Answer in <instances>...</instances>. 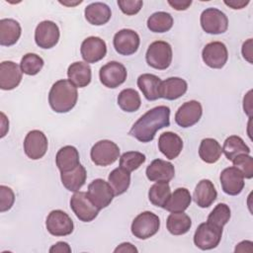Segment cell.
I'll list each match as a JSON object with an SVG mask.
<instances>
[{"label":"cell","instance_id":"obj_1","mask_svg":"<svg viewBox=\"0 0 253 253\" xmlns=\"http://www.w3.org/2000/svg\"><path fill=\"white\" fill-rule=\"evenodd\" d=\"M170 125V109L167 106H157L142 115L131 126L128 134L140 142L151 141L157 130Z\"/></svg>","mask_w":253,"mask_h":253},{"label":"cell","instance_id":"obj_2","mask_svg":"<svg viewBox=\"0 0 253 253\" xmlns=\"http://www.w3.org/2000/svg\"><path fill=\"white\" fill-rule=\"evenodd\" d=\"M77 88L67 79H60L53 83L48 93L50 108L59 114L71 111L77 103Z\"/></svg>","mask_w":253,"mask_h":253},{"label":"cell","instance_id":"obj_3","mask_svg":"<svg viewBox=\"0 0 253 253\" xmlns=\"http://www.w3.org/2000/svg\"><path fill=\"white\" fill-rule=\"evenodd\" d=\"M172 47L164 41H156L149 44L145 59L147 64L158 70H164L168 68L172 62Z\"/></svg>","mask_w":253,"mask_h":253},{"label":"cell","instance_id":"obj_4","mask_svg":"<svg viewBox=\"0 0 253 253\" xmlns=\"http://www.w3.org/2000/svg\"><path fill=\"white\" fill-rule=\"evenodd\" d=\"M160 227L159 217L152 211H142L132 220L130 229L134 237L138 239H147L155 235Z\"/></svg>","mask_w":253,"mask_h":253},{"label":"cell","instance_id":"obj_5","mask_svg":"<svg viewBox=\"0 0 253 253\" xmlns=\"http://www.w3.org/2000/svg\"><path fill=\"white\" fill-rule=\"evenodd\" d=\"M90 156L93 163L96 165L108 166L118 160L120 156V148L112 140H99L92 146Z\"/></svg>","mask_w":253,"mask_h":253},{"label":"cell","instance_id":"obj_6","mask_svg":"<svg viewBox=\"0 0 253 253\" xmlns=\"http://www.w3.org/2000/svg\"><path fill=\"white\" fill-rule=\"evenodd\" d=\"M202 29L211 35H219L226 32L228 28V19L226 15L216 8H207L201 14L200 18Z\"/></svg>","mask_w":253,"mask_h":253},{"label":"cell","instance_id":"obj_7","mask_svg":"<svg viewBox=\"0 0 253 253\" xmlns=\"http://www.w3.org/2000/svg\"><path fill=\"white\" fill-rule=\"evenodd\" d=\"M70 208L77 218L83 222H90L94 220L100 211L89 199L87 193L79 191L75 192L71 197Z\"/></svg>","mask_w":253,"mask_h":253},{"label":"cell","instance_id":"obj_8","mask_svg":"<svg viewBox=\"0 0 253 253\" xmlns=\"http://www.w3.org/2000/svg\"><path fill=\"white\" fill-rule=\"evenodd\" d=\"M221 235V228H218L207 221L201 223L196 229L194 234V243L201 250H211L219 244Z\"/></svg>","mask_w":253,"mask_h":253},{"label":"cell","instance_id":"obj_9","mask_svg":"<svg viewBox=\"0 0 253 253\" xmlns=\"http://www.w3.org/2000/svg\"><path fill=\"white\" fill-rule=\"evenodd\" d=\"M45 227L53 236H66L72 233L74 224L71 217L65 211L53 210L46 217Z\"/></svg>","mask_w":253,"mask_h":253},{"label":"cell","instance_id":"obj_10","mask_svg":"<svg viewBox=\"0 0 253 253\" xmlns=\"http://www.w3.org/2000/svg\"><path fill=\"white\" fill-rule=\"evenodd\" d=\"M87 195L99 210L107 208L115 197L114 191L109 182L100 178L93 180L88 185Z\"/></svg>","mask_w":253,"mask_h":253},{"label":"cell","instance_id":"obj_11","mask_svg":"<svg viewBox=\"0 0 253 253\" xmlns=\"http://www.w3.org/2000/svg\"><path fill=\"white\" fill-rule=\"evenodd\" d=\"M23 145L25 154L33 160H38L42 158L46 153L48 142L45 134L42 130L33 129L27 133Z\"/></svg>","mask_w":253,"mask_h":253},{"label":"cell","instance_id":"obj_12","mask_svg":"<svg viewBox=\"0 0 253 253\" xmlns=\"http://www.w3.org/2000/svg\"><path fill=\"white\" fill-rule=\"evenodd\" d=\"M126 67L118 61H110L103 65L99 71V77L101 83L108 87L115 89L122 85L126 79Z\"/></svg>","mask_w":253,"mask_h":253},{"label":"cell","instance_id":"obj_13","mask_svg":"<svg viewBox=\"0 0 253 253\" xmlns=\"http://www.w3.org/2000/svg\"><path fill=\"white\" fill-rule=\"evenodd\" d=\"M58 26L52 21L41 22L35 30V42L38 46L48 49L56 45L59 40Z\"/></svg>","mask_w":253,"mask_h":253},{"label":"cell","instance_id":"obj_14","mask_svg":"<svg viewBox=\"0 0 253 253\" xmlns=\"http://www.w3.org/2000/svg\"><path fill=\"white\" fill-rule=\"evenodd\" d=\"M203 61L211 68H222L228 58V51L221 42H211L205 45L202 51Z\"/></svg>","mask_w":253,"mask_h":253},{"label":"cell","instance_id":"obj_15","mask_svg":"<svg viewBox=\"0 0 253 253\" xmlns=\"http://www.w3.org/2000/svg\"><path fill=\"white\" fill-rule=\"evenodd\" d=\"M113 43L119 54L130 55L138 49L140 39L138 34L133 30L123 29L115 34Z\"/></svg>","mask_w":253,"mask_h":253},{"label":"cell","instance_id":"obj_16","mask_svg":"<svg viewBox=\"0 0 253 253\" xmlns=\"http://www.w3.org/2000/svg\"><path fill=\"white\" fill-rule=\"evenodd\" d=\"M203 115V108L200 102L191 100L179 107L175 114V122L181 127H190L196 125Z\"/></svg>","mask_w":253,"mask_h":253},{"label":"cell","instance_id":"obj_17","mask_svg":"<svg viewBox=\"0 0 253 253\" xmlns=\"http://www.w3.org/2000/svg\"><path fill=\"white\" fill-rule=\"evenodd\" d=\"M80 52L85 62L95 63L105 57L107 53V45L99 37H88L82 42Z\"/></svg>","mask_w":253,"mask_h":253},{"label":"cell","instance_id":"obj_18","mask_svg":"<svg viewBox=\"0 0 253 253\" xmlns=\"http://www.w3.org/2000/svg\"><path fill=\"white\" fill-rule=\"evenodd\" d=\"M222 191L229 196L239 195L244 188V177L234 166L223 169L219 176Z\"/></svg>","mask_w":253,"mask_h":253},{"label":"cell","instance_id":"obj_19","mask_svg":"<svg viewBox=\"0 0 253 253\" xmlns=\"http://www.w3.org/2000/svg\"><path fill=\"white\" fill-rule=\"evenodd\" d=\"M23 78L21 67L10 60L0 63V88L2 90H13L19 86Z\"/></svg>","mask_w":253,"mask_h":253},{"label":"cell","instance_id":"obj_20","mask_svg":"<svg viewBox=\"0 0 253 253\" xmlns=\"http://www.w3.org/2000/svg\"><path fill=\"white\" fill-rule=\"evenodd\" d=\"M145 174L151 182H169L175 176V168L171 162L154 159L147 166Z\"/></svg>","mask_w":253,"mask_h":253},{"label":"cell","instance_id":"obj_21","mask_svg":"<svg viewBox=\"0 0 253 253\" xmlns=\"http://www.w3.org/2000/svg\"><path fill=\"white\" fill-rule=\"evenodd\" d=\"M158 148L166 158L172 160L179 156L183 148L182 138L175 132L166 131L159 135Z\"/></svg>","mask_w":253,"mask_h":253},{"label":"cell","instance_id":"obj_22","mask_svg":"<svg viewBox=\"0 0 253 253\" xmlns=\"http://www.w3.org/2000/svg\"><path fill=\"white\" fill-rule=\"evenodd\" d=\"M217 192L214 185L209 179L201 180L194 191L193 200L200 208H209L216 200Z\"/></svg>","mask_w":253,"mask_h":253},{"label":"cell","instance_id":"obj_23","mask_svg":"<svg viewBox=\"0 0 253 253\" xmlns=\"http://www.w3.org/2000/svg\"><path fill=\"white\" fill-rule=\"evenodd\" d=\"M68 80L77 88H83L90 84L92 71L90 65L85 61L71 63L67 69Z\"/></svg>","mask_w":253,"mask_h":253},{"label":"cell","instance_id":"obj_24","mask_svg":"<svg viewBox=\"0 0 253 253\" xmlns=\"http://www.w3.org/2000/svg\"><path fill=\"white\" fill-rule=\"evenodd\" d=\"M188 89L187 82L180 77H169L161 82L160 98L173 101L182 97Z\"/></svg>","mask_w":253,"mask_h":253},{"label":"cell","instance_id":"obj_25","mask_svg":"<svg viewBox=\"0 0 253 253\" xmlns=\"http://www.w3.org/2000/svg\"><path fill=\"white\" fill-rule=\"evenodd\" d=\"M85 19L88 23L94 26H102L108 23L111 19V8L102 2L89 4L84 11Z\"/></svg>","mask_w":253,"mask_h":253},{"label":"cell","instance_id":"obj_26","mask_svg":"<svg viewBox=\"0 0 253 253\" xmlns=\"http://www.w3.org/2000/svg\"><path fill=\"white\" fill-rule=\"evenodd\" d=\"M161 79L150 73H143L137 78V86L148 101H155L160 98Z\"/></svg>","mask_w":253,"mask_h":253},{"label":"cell","instance_id":"obj_27","mask_svg":"<svg viewBox=\"0 0 253 253\" xmlns=\"http://www.w3.org/2000/svg\"><path fill=\"white\" fill-rule=\"evenodd\" d=\"M55 163L60 172H66L74 169L80 164L78 150L72 145L61 147L56 153Z\"/></svg>","mask_w":253,"mask_h":253},{"label":"cell","instance_id":"obj_28","mask_svg":"<svg viewBox=\"0 0 253 253\" xmlns=\"http://www.w3.org/2000/svg\"><path fill=\"white\" fill-rule=\"evenodd\" d=\"M22 29L20 24L14 19L0 20V44L10 46L15 44L20 39Z\"/></svg>","mask_w":253,"mask_h":253},{"label":"cell","instance_id":"obj_29","mask_svg":"<svg viewBox=\"0 0 253 253\" xmlns=\"http://www.w3.org/2000/svg\"><path fill=\"white\" fill-rule=\"evenodd\" d=\"M87 172L83 165L79 164L70 171L60 172V179L62 185L70 192H78L85 184Z\"/></svg>","mask_w":253,"mask_h":253},{"label":"cell","instance_id":"obj_30","mask_svg":"<svg viewBox=\"0 0 253 253\" xmlns=\"http://www.w3.org/2000/svg\"><path fill=\"white\" fill-rule=\"evenodd\" d=\"M192 202V196L190 191L186 188H177L166 203L164 210L170 212H179L186 211Z\"/></svg>","mask_w":253,"mask_h":253},{"label":"cell","instance_id":"obj_31","mask_svg":"<svg viewBox=\"0 0 253 253\" xmlns=\"http://www.w3.org/2000/svg\"><path fill=\"white\" fill-rule=\"evenodd\" d=\"M166 226L171 234L183 235L190 230L192 226V220L190 216L184 211L171 212L167 217Z\"/></svg>","mask_w":253,"mask_h":253},{"label":"cell","instance_id":"obj_32","mask_svg":"<svg viewBox=\"0 0 253 253\" xmlns=\"http://www.w3.org/2000/svg\"><path fill=\"white\" fill-rule=\"evenodd\" d=\"M222 153V148L217 140L214 138L207 137L201 141L199 147L200 158L209 164L215 163L218 161Z\"/></svg>","mask_w":253,"mask_h":253},{"label":"cell","instance_id":"obj_33","mask_svg":"<svg viewBox=\"0 0 253 253\" xmlns=\"http://www.w3.org/2000/svg\"><path fill=\"white\" fill-rule=\"evenodd\" d=\"M108 182L111 185L115 196L123 195L126 192L130 184V172L119 167L114 169L109 177Z\"/></svg>","mask_w":253,"mask_h":253},{"label":"cell","instance_id":"obj_34","mask_svg":"<svg viewBox=\"0 0 253 253\" xmlns=\"http://www.w3.org/2000/svg\"><path fill=\"white\" fill-rule=\"evenodd\" d=\"M222 152L228 160L232 161L240 154H249L250 148L240 136L230 135L223 142Z\"/></svg>","mask_w":253,"mask_h":253},{"label":"cell","instance_id":"obj_35","mask_svg":"<svg viewBox=\"0 0 253 253\" xmlns=\"http://www.w3.org/2000/svg\"><path fill=\"white\" fill-rule=\"evenodd\" d=\"M171 196V190L168 182H156L148 191V199L150 203L159 208H164Z\"/></svg>","mask_w":253,"mask_h":253},{"label":"cell","instance_id":"obj_36","mask_svg":"<svg viewBox=\"0 0 253 253\" xmlns=\"http://www.w3.org/2000/svg\"><path fill=\"white\" fill-rule=\"evenodd\" d=\"M118 105L125 112H135L140 108L141 105L140 96L134 89H124L118 96Z\"/></svg>","mask_w":253,"mask_h":253},{"label":"cell","instance_id":"obj_37","mask_svg":"<svg viewBox=\"0 0 253 253\" xmlns=\"http://www.w3.org/2000/svg\"><path fill=\"white\" fill-rule=\"evenodd\" d=\"M172 26L173 18L167 12H155L147 19V28L153 33H166Z\"/></svg>","mask_w":253,"mask_h":253},{"label":"cell","instance_id":"obj_38","mask_svg":"<svg viewBox=\"0 0 253 253\" xmlns=\"http://www.w3.org/2000/svg\"><path fill=\"white\" fill-rule=\"evenodd\" d=\"M230 215H231V211H230L229 207L226 204L219 203L211 211V213L208 216L207 221L209 223L222 229L223 226L229 221Z\"/></svg>","mask_w":253,"mask_h":253},{"label":"cell","instance_id":"obj_39","mask_svg":"<svg viewBox=\"0 0 253 253\" xmlns=\"http://www.w3.org/2000/svg\"><path fill=\"white\" fill-rule=\"evenodd\" d=\"M43 63V59L40 55L30 52L22 57L20 67L23 73L33 76L42 70Z\"/></svg>","mask_w":253,"mask_h":253},{"label":"cell","instance_id":"obj_40","mask_svg":"<svg viewBox=\"0 0 253 253\" xmlns=\"http://www.w3.org/2000/svg\"><path fill=\"white\" fill-rule=\"evenodd\" d=\"M145 155L141 152L127 151L121 155L120 167L127 172H132L139 168L145 162Z\"/></svg>","mask_w":253,"mask_h":253},{"label":"cell","instance_id":"obj_41","mask_svg":"<svg viewBox=\"0 0 253 253\" xmlns=\"http://www.w3.org/2000/svg\"><path fill=\"white\" fill-rule=\"evenodd\" d=\"M233 166L238 169L244 178L253 177V158L249 154H240L232 160Z\"/></svg>","mask_w":253,"mask_h":253},{"label":"cell","instance_id":"obj_42","mask_svg":"<svg viewBox=\"0 0 253 253\" xmlns=\"http://www.w3.org/2000/svg\"><path fill=\"white\" fill-rule=\"evenodd\" d=\"M15 202V194L11 188L1 185L0 186V211L4 212L9 211Z\"/></svg>","mask_w":253,"mask_h":253},{"label":"cell","instance_id":"obj_43","mask_svg":"<svg viewBox=\"0 0 253 253\" xmlns=\"http://www.w3.org/2000/svg\"><path fill=\"white\" fill-rule=\"evenodd\" d=\"M118 5L124 14L131 16L140 11L143 2L140 0H118Z\"/></svg>","mask_w":253,"mask_h":253},{"label":"cell","instance_id":"obj_44","mask_svg":"<svg viewBox=\"0 0 253 253\" xmlns=\"http://www.w3.org/2000/svg\"><path fill=\"white\" fill-rule=\"evenodd\" d=\"M50 253H70L71 248L68 243L63 241H58L49 248Z\"/></svg>","mask_w":253,"mask_h":253},{"label":"cell","instance_id":"obj_45","mask_svg":"<svg viewBox=\"0 0 253 253\" xmlns=\"http://www.w3.org/2000/svg\"><path fill=\"white\" fill-rule=\"evenodd\" d=\"M168 4L177 11H184L191 6L192 1L191 0H174V1L168 0Z\"/></svg>","mask_w":253,"mask_h":253},{"label":"cell","instance_id":"obj_46","mask_svg":"<svg viewBox=\"0 0 253 253\" xmlns=\"http://www.w3.org/2000/svg\"><path fill=\"white\" fill-rule=\"evenodd\" d=\"M243 57L249 62L252 63V39H248L242 45L241 49Z\"/></svg>","mask_w":253,"mask_h":253},{"label":"cell","instance_id":"obj_47","mask_svg":"<svg viewBox=\"0 0 253 253\" xmlns=\"http://www.w3.org/2000/svg\"><path fill=\"white\" fill-rule=\"evenodd\" d=\"M252 90L248 91V93L244 96L243 99V110L244 113L249 117L252 118Z\"/></svg>","mask_w":253,"mask_h":253},{"label":"cell","instance_id":"obj_48","mask_svg":"<svg viewBox=\"0 0 253 253\" xmlns=\"http://www.w3.org/2000/svg\"><path fill=\"white\" fill-rule=\"evenodd\" d=\"M114 252H137V249L131 244V243H129V242H124V243H122V244H120L115 250H114Z\"/></svg>","mask_w":253,"mask_h":253},{"label":"cell","instance_id":"obj_49","mask_svg":"<svg viewBox=\"0 0 253 253\" xmlns=\"http://www.w3.org/2000/svg\"><path fill=\"white\" fill-rule=\"evenodd\" d=\"M249 3V0H231V1H224V4L231 7L232 9H242L243 7H245L247 4Z\"/></svg>","mask_w":253,"mask_h":253},{"label":"cell","instance_id":"obj_50","mask_svg":"<svg viewBox=\"0 0 253 253\" xmlns=\"http://www.w3.org/2000/svg\"><path fill=\"white\" fill-rule=\"evenodd\" d=\"M253 243L251 241H248V240H245V241H242L240 243H238L235 247V252H251L248 248L246 247H250V248H253L252 247Z\"/></svg>","mask_w":253,"mask_h":253}]
</instances>
